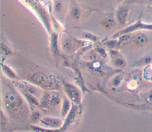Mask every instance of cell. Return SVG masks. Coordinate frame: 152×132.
I'll use <instances>...</instances> for the list:
<instances>
[{
    "instance_id": "1",
    "label": "cell",
    "mask_w": 152,
    "mask_h": 132,
    "mask_svg": "<svg viewBox=\"0 0 152 132\" xmlns=\"http://www.w3.org/2000/svg\"><path fill=\"white\" fill-rule=\"evenodd\" d=\"M128 14V10L126 8H122L118 12V20L121 24H124L126 20Z\"/></svg>"
},
{
    "instance_id": "2",
    "label": "cell",
    "mask_w": 152,
    "mask_h": 132,
    "mask_svg": "<svg viewBox=\"0 0 152 132\" xmlns=\"http://www.w3.org/2000/svg\"><path fill=\"white\" fill-rule=\"evenodd\" d=\"M134 42L137 45H142L146 43L147 37L146 36L142 33H140L137 34L134 37Z\"/></svg>"
},
{
    "instance_id": "3",
    "label": "cell",
    "mask_w": 152,
    "mask_h": 132,
    "mask_svg": "<svg viewBox=\"0 0 152 132\" xmlns=\"http://www.w3.org/2000/svg\"><path fill=\"white\" fill-rule=\"evenodd\" d=\"M115 24V22H114V21L112 20V19H107V20H106L105 21H104V27H106V28H110V27H112V26H113V24Z\"/></svg>"
},
{
    "instance_id": "4",
    "label": "cell",
    "mask_w": 152,
    "mask_h": 132,
    "mask_svg": "<svg viewBox=\"0 0 152 132\" xmlns=\"http://www.w3.org/2000/svg\"><path fill=\"white\" fill-rule=\"evenodd\" d=\"M72 16H73L75 18H78V17H79V15H80L79 10H78L77 8H74V9L72 10Z\"/></svg>"
}]
</instances>
